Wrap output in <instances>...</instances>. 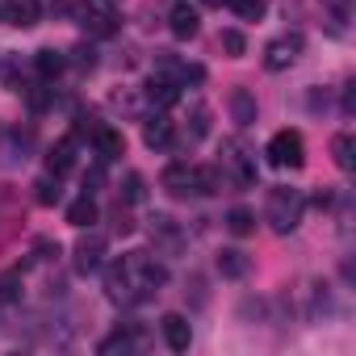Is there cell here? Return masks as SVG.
I'll return each mask as SVG.
<instances>
[{
  "mask_svg": "<svg viewBox=\"0 0 356 356\" xmlns=\"http://www.w3.org/2000/svg\"><path fill=\"white\" fill-rule=\"evenodd\" d=\"M34 67H38V76H42V80H55V76H63L67 55H63V51H55V47H42V51H38V59H34Z\"/></svg>",
  "mask_w": 356,
  "mask_h": 356,
  "instance_id": "obj_12",
  "label": "cell"
},
{
  "mask_svg": "<svg viewBox=\"0 0 356 356\" xmlns=\"http://www.w3.org/2000/svg\"><path fill=\"white\" fill-rule=\"evenodd\" d=\"M256 113H260V109H256V97H252L248 88H235V92H231V118H235L239 126H252Z\"/></svg>",
  "mask_w": 356,
  "mask_h": 356,
  "instance_id": "obj_13",
  "label": "cell"
},
{
  "mask_svg": "<svg viewBox=\"0 0 356 356\" xmlns=\"http://www.w3.org/2000/svg\"><path fill=\"white\" fill-rule=\"evenodd\" d=\"M231 9H235L243 22H260V17H264V0H231Z\"/></svg>",
  "mask_w": 356,
  "mask_h": 356,
  "instance_id": "obj_27",
  "label": "cell"
},
{
  "mask_svg": "<svg viewBox=\"0 0 356 356\" xmlns=\"http://www.w3.org/2000/svg\"><path fill=\"white\" fill-rule=\"evenodd\" d=\"M206 134H210V109L193 105V138H206Z\"/></svg>",
  "mask_w": 356,
  "mask_h": 356,
  "instance_id": "obj_29",
  "label": "cell"
},
{
  "mask_svg": "<svg viewBox=\"0 0 356 356\" xmlns=\"http://www.w3.org/2000/svg\"><path fill=\"white\" fill-rule=\"evenodd\" d=\"M159 331H163V343H168L172 352H189V343H193V327H189L185 314H163V318H159Z\"/></svg>",
  "mask_w": 356,
  "mask_h": 356,
  "instance_id": "obj_4",
  "label": "cell"
},
{
  "mask_svg": "<svg viewBox=\"0 0 356 356\" xmlns=\"http://www.w3.org/2000/svg\"><path fill=\"white\" fill-rule=\"evenodd\" d=\"M17 222H22V214H9V218H0V248H5V243L13 239V231H17Z\"/></svg>",
  "mask_w": 356,
  "mask_h": 356,
  "instance_id": "obj_31",
  "label": "cell"
},
{
  "mask_svg": "<svg viewBox=\"0 0 356 356\" xmlns=\"http://www.w3.org/2000/svg\"><path fill=\"white\" fill-rule=\"evenodd\" d=\"M101 181H105V172H101V168H92V172L84 176V193H97V189H101Z\"/></svg>",
  "mask_w": 356,
  "mask_h": 356,
  "instance_id": "obj_32",
  "label": "cell"
},
{
  "mask_svg": "<svg viewBox=\"0 0 356 356\" xmlns=\"http://www.w3.org/2000/svg\"><path fill=\"white\" fill-rule=\"evenodd\" d=\"M126 202H143V176L138 172H126V189H122Z\"/></svg>",
  "mask_w": 356,
  "mask_h": 356,
  "instance_id": "obj_30",
  "label": "cell"
},
{
  "mask_svg": "<svg viewBox=\"0 0 356 356\" xmlns=\"http://www.w3.org/2000/svg\"><path fill=\"white\" fill-rule=\"evenodd\" d=\"M118 268H122V281H126V289H130L134 302L159 293V285L168 281V268H163L151 252H130V256L118 260Z\"/></svg>",
  "mask_w": 356,
  "mask_h": 356,
  "instance_id": "obj_1",
  "label": "cell"
},
{
  "mask_svg": "<svg viewBox=\"0 0 356 356\" xmlns=\"http://www.w3.org/2000/svg\"><path fill=\"white\" fill-rule=\"evenodd\" d=\"M302 214H306V197H302V189H285V185L268 189V210H264V218H268V227H273L277 235L298 231Z\"/></svg>",
  "mask_w": 356,
  "mask_h": 356,
  "instance_id": "obj_2",
  "label": "cell"
},
{
  "mask_svg": "<svg viewBox=\"0 0 356 356\" xmlns=\"http://www.w3.org/2000/svg\"><path fill=\"white\" fill-rule=\"evenodd\" d=\"M67 222H72V227H80V231L97 222V202H92V193H84L80 202H72V206H67Z\"/></svg>",
  "mask_w": 356,
  "mask_h": 356,
  "instance_id": "obj_19",
  "label": "cell"
},
{
  "mask_svg": "<svg viewBox=\"0 0 356 356\" xmlns=\"http://www.w3.org/2000/svg\"><path fill=\"white\" fill-rule=\"evenodd\" d=\"M168 30H172L176 38H193V34H197V13H193L189 5H176L172 17H168Z\"/></svg>",
  "mask_w": 356,
  "mask_h": 356,
  "instance_id": "obj_15",
  "label": "cell"
},
{
  "mask_svg": "<svg viewBox=\"0 0 356 356\" xmlns=\"http://www.w3.org/2000/svg\"><path fill=\"white\" fill-rule=\"evenodd\" d=\"M222 185H227V172H222V168H214V163L193 168V189H197V193H218Z\"/></svg>",
  "mask_w": 356,
  "mask_h": 356,
  "instance_id": "obj_16",
  "label": "cell"
},
{
  "mask_svg": "<svg viewBox=\"0 0 356 356\" xmlns=\"http://www.w3.org/2000/svg\"><path fill=\"white\" fill-rule=\"evenodd\" d=\"M105 264V235H84L76 243V273H97Z\"/></svg>",
  "mask_w": 356,
  "mask_h": 356,
  "instance_id": "obj_6",
  "label": "cell"
},
{
  "mask_svg": "<svg viewBox=\"0 0 356 356\" xmlns=\"http://www.w3.org/2000/svg\"><path fill=\"white\" fill-rule=\"evenodd\" d=\"M0 306H5V302H0Z\"/></svg>",
  "mask_w": 356,
  "mask_h": 356,
  "instance_id": "obj_34",
  "label": "cell"
},
{
  "mask_svg": "<svg viewBox=\"0 0 356 356\" xmlns=\"http://www.w3.org/2000/svg\"><path fill=\"white\" fill-rule=\"evenodd\" d=\"M356 147H352V134H335L331 138V155H335V168L339 172H352L356 168V155H352Z\"/></svg>",
  "mask_w": 356,
  "mask_h": 356,
  "instance_id": "obj_21",
  "label": "cell"
},
{
  "mask_svg": "<svg viewBox=\"0 0 356 356\" xmlns=\"http://www.w3.org/2000/svg\"><path fill=\"white\" fill-rule=\"evenodd\" d=\"M80 26L92 30V34H113V30H118V26H113V9L101 5V0H88V5L80 9Z\"/></svg>",
  "mask_w": 356,
  "mask_h": 356,
  "instance_id": "obj_8",
  "label": "cell"
},
{
  "mask_svg": "<svg viewBox=\"0 0 356 356\" xmlns=\"http://www.w3.org/2000/svg\"><path fill=\"white\" fill-rule=\"evenodd\" d=\"M248 268H252V260H248L239 248H227V252L218 256V273H222V277H231V281L248 277Z\"/></svg>",
  "mask_w": 356,
  "mask_h": 356,
  "instance_id": "obj_18",
  "label": "cell"
},
{
  "mask_svg": "<svg viewBox=\"0 0 356 356\" xmlns=\"http://www.w3.org/2000/svg\"><path fill=\"white\" fill-rule=\"evenodd\" d=\"M159 185H163L172 197H189V193H197V189H193V168H189V163H168L163 176H159Z\"/></svg>",
  "mask_w": 356,
  "mask_h": 356,
  "instance_id": "obj_7",
  "label": "cell"
},
{
  "mask_svg": "<svg viewBox=\"0 0 356 356\" xmlns=\"http://www.w3.org/2000/svg\"><path fill=\"white\" fill-rule=\"evenodd\" d=\"M9 22L13 26H34L38 22V0H9Z\"/></svg>",
  "mask_w": 356,
  "mask_h": 356,
  "instance_id": "obj_22",
  "label": "cell"
},
{
  "mask_svg": "<svg viewBox=\"0 0 356 356\" xmlns=\"http://www.w3.org/2000/svg\"><path fill=\"white\" fill-rule=\"evenodd\" d=\"M72 168H76V138H63V143H55V147H51V155H47V172L67 176Z\"/></svg>",
  "mask_w": 356,
  "mask_h": 356,
  "instance_id": "obj_11",
  "label": "cell"
},
{
  "mask_svg": "<svg viewBox=\"0 0 356 356\" xmlns=\"http://www.w3.org/2000/svg\"><path fill=\"white\" fill-rule=\"evenodd\" d=\"M206 5H222V0H206Z\"/></svg>",
  "mask_w": 356,
  "mask_h": 356,
  "instance_id": "obj_33",
  "label": "cell"
},
{
  "mask_svg": "<svg viewBox=\"0 0 356 356\" xmlns=\"http://www.w3.org/2000/svg\"><path fill=\"white\" fill-rule=\"evenodd\" d=\"M222 163L235 172V181H239V185H256V168H252V159L243 155V147H239V143H227V155H222Z\"/></svg>",
  "mask_w": 356,
  "mask_h": 356,
  "instance_id": "obj_10",
  "label": "cell"
},
{
  "mask_svg": "<svg viewBox=\"0 0 356 356\" xmlns=\"http://www.w3.org/2000/svg\"><path fill=\"white\" fill-rule=\"evenodd\" d=\"M92 143H97V151H101V159H118L122 151H126V138L113 130V126H97V134H92Z\"/></svg>",
  "mask_w": 356,
  "mask_h": 356,
  "instance_id": "obj_14",
  "label": "cell"
},
{
  "mask_svg": "<svg viewBox=\"0 0 356 356\" xmlns=\"http://www.w3.org/2000/svg\"><path fill=\"white\" fill-rule=\"evenodd\" d=\"M151 239H159L163 248H181V231H176V222L168 214H155L151 218Z\"/></svg>",
  "mask_w": 356,
  "mask_h": 356,
  "instance_id": "obj_20",
  "label": "cell"
},
{
  "mask_svg": "<svg viewBox=\"0 0 356 356\" xmlns=\"http://www.w3.org/2000/svg\"><path fill=\"white\" fill-rule=\"evenodd\" d=\"M0 302H22V273H0Z\"/></svg>",
  "mask_w": 356,
  "mask_h": 356,
  "instance_id": "obj_26",
  "label": "cell"
},
{
  "mask_svg": "<svg viewBox=\"0 0 356 356\" xmlns=\"http://www.w3.org/2000/svg\"><path fill=\"white\" fill-rule=\"evenodd\" d=\"M147 101L159 105V109H168V105L181 101V84H176L172 76H151L147 80Z\"/></svg>",
  "mask_w": 356,
  "mask_h": 356,
  "instance_id": "obj_9",
  "label": "cell"
},
{
  "mask_svg": "<svg viewBox=\"0 0 356 356\" xmlns=\"http://www.w3.org/2000/svg\"><path fill=\"white\" fill-rule=\"evenodd\" d=\"M222 51H227L231 59H239V55H248V38H243L239 30H222Z\"/></svg>",
  "mask_w": 356,
  "mask_h": 356,
  "instance_id": "obj_28",
  "label": "cell"
},
{
  "mask_svg": "<svg viewBox=\"0 0 356 356\" xmlns=\"http://www.w3.org/2000/svg\"><path fill=\"white\" fill-rule=\"evenodd\" d=\"M34 189H38V202H42V206H55V202L63 197V189H59V176H55V172H47V176H42V181H38Z\"/></svg>",
  "mask_w": 356,
  "mask_h": 356,
  "instance_id": "obj_25",
  "label": "cell"
},
{
  "mask_svg": "<svg viewBox=\"0 0 356 356\" xmlns=\"http://www.w3.org/2000/svg\"><path fill=\"white\" fill-rule=\"evenodd\" d=\"M134 348V331H113L109 339H101V356H113V352H130Z\"/></svg>",
  "mask_w": 356,
  "mask_h": 356,
  "instance_id": "obj_24",
  "label": "cell"
},
{
  "mask_svg": "<svg viewBox=\"0 0 356 356\" xmlns=\"http://www.w3.org/2000/svg\"><path fill=\"white\" fill-rule=\"evenodd\" d=\"M227 231H231V235H239V239H243V235H252V231H256V214H252V210H243V206H235V210L227 214Z\"/></svg>",
  "mask_w": 356,
  "mask_h": 356,
  "instance_id": "obj_23",
  "label": "cell"
},
{
  "mask_svg": "<svg viewBox=\"0 0 356 356\" xmlns=\"http://www.w3.org/2000/svg\"><path fill=\"white\" fill-rule=\"evenodd\" d=\"M168 138H172V122L163 113H155V118L143 122V143L147 147H168Z\"/></svg>",
  "mask_w": 356,
  "mask_h": 356,
  "instance_id": "obj_17",
  "label": "cell"
},
{
  "mask_svg": "<svg viewBox=\"0 0 356 356\" xmlns=\"http://www.w3.org/2000/svg\"><path fill=\"white\" fill-rule=\"evenodd\" d=\"M298 55H302V38H298V34H293V38H277V42L264 47V67H268V72H285Z\"/></svg>",
  "mask_w": 356,
  "mask_h": 356,
  "instance_id": "obj_5",
  "label": "cell"
},
{
  "mask_svg": "<svg viewBox=\"0 0 356 356\" xmlns=\"http://www.w3.org/2000/svg\"><path fill=\"white\" fill-rule=\"evenodd\" d=\"M264 155H268L273 168H302V163H306V143H302L298 130H277V134L268 138Z\"/></svg>",
  "mask_w": 356,
  "mask_h": 356,
  "instance_id": "obj_3",
  "label": "cell"
}]
</instances>
